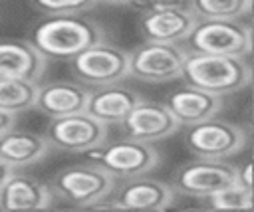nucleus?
Returning a JSON list of instances; mask_svg holds the SVG:
<instances>
[{"instance_id": "1", "label": "nucleus", "mask_w": 254, "mask_h": 212, "mask_svg": "<svg viewBox=\"0 0 254 212\" xmlns=\"http://www.w3.org/2000/svg\"><path fill=\"white\" fill-rule=\"evenodd\" d=\"M103 28L75 14L52 16L36 26L30 44L46 57H73L85 48L103 42Z\"/></svg>"}, {"instance_id": "6", "label": "nucleus", "mask_w": 254, "mask_h": 212, "mask_svg": "<svg viewBox=\"0 0 254 212\" xmlns=\"http://www.w3.org/2000/svg\"><path fill=\"white\" fill-rule=\"evenodd\" d=\"M95 164L107 170L115 180H129L135 176H143L151 172L159 162L161 155L151 143L125 139L107 145L105 149L97 147L87 151Z\"/></svg>"}, {"instance_id": "10", "label": "nucleus", "mask_w": 254, "mask_h": 212, "mask_svg": "<svg viewBox=\"0 0 254 212\" xmlns=\"http://www.w3.org/2000/svg\"><path fill=\"white\" fill-rule=\"evenodd\" d=\"M44 137L52 149L65 153H87L105 145L107 125L91 117L87 111H79L71 115L52 117Z\"/></svg>"}, {"instance_id": "21", "label": "nucleus", "mask_w": 254, "mask_h": 212, "mask_svg": "<svg viewBox=\"0 0 254 212\" xmlns=\"http://www.w3.org/2000/svg\"><path fill=\"white\" fill-rule=\"evenodd\" d=\"M189 6L198 20H240L252 0H189Z\"/></svg>"}, {"instance_id": "3", "label": "nucleus", "mask_w": 254, "mask_h": 212, "mask_svg": "<svg viewBox=\"0 0 254 212\" xmlns=\"http://www.w3.org/2000/svg\"><path fill=\"white\" fill-rule=\"evenodd\" d=\"M189 50L179 42H143L127 52L129 75L145 83H165L181 77Z\"/></svg>"}, {"instance_id": "7", "label": "nucleus", "mask_w": 254, "mask_h": 212, "mask_svg": "<svg viewBox=\"0 0 254 212\" xmlns=\"http://www.w3.org/2000/svg\"><path fill=\"white\" fill-rule=\"evenodd\" d=\"M71 73L77 77L79 83L101 87L119 83L125 77H129V63H127V52L103 42H97L83 52L69 57Z\"/></svg>"}, {"instance_id": "9", "label": "nucleus", "mask_w": 254, "mask_h": 212, "mask_svg": "<svg viewBox=\"0 0 254 212\" xmlns=\"http://www.w3.org/2000/svg\"><path fill=\"white\" fill-rule=\"evenodd\" d=\"M196 22L189 0H149L139 30L147 42H183Z\"/></svg>"}, {"instance_id": "11", "label": "nucleus", "mask_w": 254, "mask_h": 212, "mask_svg": "<svg viewBox=\"0 0 254 212\" xmlns=\"http://www.w3.org/2000/svg\"><path fill=\"white\" fill-rule=\"evenodd\" d=\"M236 180V166L226 160H210L198 159L192 162L181 164L173 174V188L175 192L206 198L212 192L232 184Z\"/></svg>"}, {"instance_id": "18", "label": "nucleus", "mask_w": 254, "mask_h": 212, "mask_svg": "<svg viewBox=\"0 0 254 212\" xmlns=\"http://www.w3.org/2000/svg\"><path fill=\"white\" fill-rule=\"evenodd\" d=\"M54 200V192L44 182L18 174L16 170L0 188V208L2 210H34V208H50Z\"/></svg>"}, {"instance_id": "16", "label": "nucleus", "mask_w": 254, "mask_h": 212, "mask_svg": "<svg viewBox=\"0 0 254 212\" xmlns=\"http://www.w3.org/2000/svg\"><path fill=\"white\" fill-rule=\"evenodd\" d=\"M89 91L79 81H52L38 85L36 93V105L42 113L48 117H62L85 111Z\"/></svg>"}, {"instance_id": "8", "label": "nucleus", "mask_w": 254, "mask_h": 212, "mask_svg": "<svg viewBox=\"0 0 254 212\" xmlns=\"http://www.w3.org/2000/svg\"><path fill=\"white\" fill-rule=\"evenodd\" d=\"M187 145L190 153L198 159L226 160L228 157L240 153L246 145V131L230 121L208 117L187 127Z\"/></svg>"}, {"instance_id": "20", "label": "nucleus", "mask_w": 254, "mask_h": 212, "mask_svg": "<svg viewBox=\"0 0 254 212\" xmlns=\"http://www.w3.org/2000/svg\"><path fill=\"white\" fill-rule=\"evenodd\" d=\"M38 81L20 77H0V109L12 115L24 113L36 105Z\"/></svg>"}, {"instance_id": "26", "label": "nucleus", "mask_w": 254, "mask_h": 212, "mask_svg": "<svg viewBox=\"0 0 254 212\" xmlns=\"http://www.w3.org/2000/svg\"><path fill=\"white\" fill-rule=\"evenodd\" d=\"M14 172V168L10 166V164H6L2 159H0V188L4 186V182L10 178V174Z\"/></svg>"}, {"instance_id": "23", "label": "nucleus", "mask_w": 254, "mask_h": 212, "mask_svg": "<svg viewBox=\"0 0 254 212\" xmlns=\"http://www.w3.org/2000/svg\"><path fill=\"white\" fill-rule=\"evenodd\" d=\"M34 4L46 14L64 16V14H79L91 10L95 6V0H34Z\"/></svg>"}, {"instance_id": "12", "label": "nucleus", "mask_w": 254, "mask_h": 212, "mask_svg": "<svg viewBox=\"0 0 254 212\" xmlns=\"http://www.w3.org/2000/svg\"><path fill=\"white\" fill-rule=\"evenodd\" d=\"M121 125L129 139L143 143H155L167 139L173 133H177V129L181 127L165 103H155L147 99H141L127 113Z\"/></svg>"}, {"instance_id": "13", "label": "nucleus", "mask_w": 254, "mask_h": 212, "mask_svg": "<svg viewBox=\"0 0 254 212\" xmlns=\"http://www.w3.org/2000/svg\"><path fill=\"white\" fill-rule=\"evenodd\" d=\"M175 200V188L163 180L135 176L117 192L113 206L123 210H165Z\"/></svg>"}, {"instance_id": "25", "label": "nucleus", "mask_w": 254, "mask_h": 212, "mask_svg": "<svg viewBox=\"0 0 254 212\" xmlns=\"http://www.w3.org/2000/svg\"><path fill=\"white\" fill-rule=\"evenodd\" d=\"M14 123H16V115L6 113V111L0 109V135L6 133V131H10L14 127Z\"/></svg>"}, {"instance_id": "5", "label": "nucleus", "mask_w": 254, "mask_h": 212, "mask_svg": "<svg viewBox=\"0 0 254 212\" xmlns=\"http://www.w3.org/2000/svg\"><path fill=\"white\" fill-rule=\"evenodd\" d=\"M117 180L99 164H71L52 178V192L75 206H93L111 196Z\"/></svg>"}, {"instance_id": "4", "label": "nucleus", "mask_w": 254, "mask_h": 212, "mask_svg": "<svg viewBox=\"0 0 254 212\" xmlns=\"http://www.w3.org/2000/svg\"><path fill=\"white\" fill-rule=\"evenodd\" d=\"M185 42L189 52L244 57L252 48V32L238 20H198Z\"/></svg>"}, {"instance_id": "24", "label": "nucleus", "mask_w": 254, "mask_h": 212, "mask_svg": "<svg viewBox=\"0 0 254 212\" xmlns=\"http://www.w3.org/2000/svg\"><path fill=\"white\" fill-rule=\"evenodd\" d=\"M236 182H240L244 188L252 190V164L250 162L236 166Z\"/></svg>"}, {"instance_id": "17", "label": "nucleus", "mask_w": 254, "mask_h": 212, "mask_svg": "<svg viewBox=\"0 0 254 212\" xmlns=\"http://www.w3.org/2000/svg\"><path fill=\"white\" fill-rule=\"evenodd\" d=\"M46 69V55L30 42L2 40L0 42V77H20L38 81Z\"/></svg>"}, {"instance_id": "27", "label": "nucleus", "mask_w": 254, "mask_h": 212, "mask_svg": "<svg viewBox=\"0 0 254 212\" xmlns=\"http://www.w3.org/2000/svg\"><path fill=\"white\" fill-rule=\"evenodd\" d=\"M95 2H103V4H111V6H125V4H133L135 0H95Z\"/></svg>"}, {"instance_id": "2", "label": "nucleus", "mask_w": 254, "mask_h": 212, "mask_svg": "<svg viewBox=\"0 0 254 212\" xmlns=\"http://www.w3.org/2000/svg\"><path fill=\"white\" fill-rule=\"evenodd\" d=\"M181 77H185L189 85L224 97L228 93L244 89L250 83L252 71L246 59L240 55L189 52L183 63Z\"/></svg>"}, {"instance_id": "15", "label": "nucleus", "mask_w": 254, "mask_h": 212, "mask_svg": "<svg viewBox=\"0 0 254 212\" xmlns=\"http://www.w3.org/2000/svg\"><path fill=\"white\" fill-rule=\"evenodd\" d=\"M165 105L173 113V117L177 119L179 125L189 127V125H194L198 121L218 115L224 103H222L220 95L208 93L194 85H187V87L173 91L167 97Z\"/></svg>"}, {"instance_id": "22", "label": "nucleus", "mask_w": 254, "mask_h": 212, "mask_svg": "<svg viewBox=\"0 0 254 212\" xmlns=\"http://www.w3.org/2000/svg\"><path fill=\"white\" fill-rule=\"evenodd\" d=\"M206 200L208 206L216 210H244V208H252V190L244 188L240 182L234 180L232 184L206 196Z\"/></svg>"}, {"instance_id": "19", "label": "nucleus", "mask_w": 254, "mask_h": 212, "mask_svg": "<svg viewBox=\"0 0 254 212\" xmlns=\"http://www.w3.org/2000/svg\"><path fill=\"white\" fill-rule=\"evenodd\" d=\"M50 143L44 135L30 131H16L14 127L0 135V159L14 170L34 164L50 153Z\"/></svg>"}, {"instance_id": "14", "label": "nucleus", "mask_w": 254, "mask_h": 212, "mask_svg": "<svg viewBox=\"0 0 254 212\" xmlns=\"http://www.w3.org/2000/svg\"><path fill=\"white\" fill-rule=\"evenodd\" d=\"M141 99H145L141 93H137L135 89H131L127 85H121V81H119V83H111V85L93 87L89 91L85 111L105 125L121 123L127 117V113Z\"/></svg>"}]
</instances>
